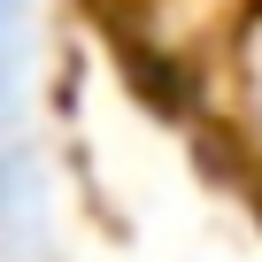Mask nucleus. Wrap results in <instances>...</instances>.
Instances as JSON below:
<instances>
[{"label": "nucleus", "mask_w": 262, "mask_h": 262, "mask_svg": "<svg viewBox=\"0 0 262 262\" xmlns=\"http://www.w3.org/2000/svg\"><path fill=\"white\" fill-rule=\"evenodd\" d=\"M24 62H31V0H0V131L24 108Z\"/></svg>", "instance_id": "f03ea898"}, {"label": "nucleus", "mask_w": 262, "mask_h": 262, "mask_svg": "<svg viewBox=\"0 0 262 262\" xmlns=\"http://www.w3.org/2000/svg\"><path fill=\"white\" fill-rule=\"evenodd\" d=\"M0 254L8 262H39L47 254V185L31 170V155H0Z\"/></svg>", "instance_id": "f257e3e1"}]
</instances>
